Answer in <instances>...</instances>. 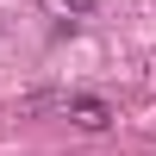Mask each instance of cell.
<instances>
[{
    "label": "cell",
    "mask_w": 156,
    "mask_h": 156,
    "mask_svg": "<svg viewBox=\"0 0 156 156\" xmlns=\"http://www.w3.org/2000/svg\"><path fill=\"white\" fill-rule=\"evenodd\" d=\"M37 106H56L69 125H81V131H106L112 125V106L100 94H56V100H37Z\"/></svg>",
    "instance_id": "6da1fadb"
},
{
    "label": "cell",
    "mask_w": 156,
    "mask_h": 156,
    "mask_svg": "<svg viewBox=\"0 0 156 156\" xmlns=\"http://www.w3.org/2000/svg\"><path fill=\"white\" fill-rule=\"evenodd\" d=\"M62 6H75V12H94V0H62Z\"/></svg>",
    "instance_id": "7a4b0ae2"
}]
</instances>
